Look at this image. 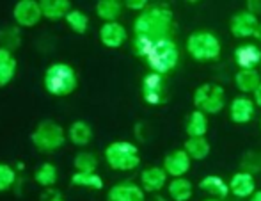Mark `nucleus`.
I'll return each mask as SVG.
<instances>
[{
  "label": "nucleus",
  "instance_id": "nucleus-1",
  "mask_svg": "<svg viewBox=\"0 0 261 201\" xmlns=\"http://www.w3.org/2000/svg\"><path fill=\"white\" fill-rule=\"evenodd\" d=\"M172 25H174L172 11L165 6H153L135 18L134 36L158 41V39L171 38Z\"/></svg>",
  "mask_w": 261,
  "mask_h": 201
},
{
  "label": "nucleus",
  "instance_id": "nucleus-2",
  "mask_svg": "<svg viewBox=\"0 0 261 201\" xmlns=\"http://www.w3.org/2000/svg\"><path fill=\"white\" fill-rule=\"evenodd\" d=\"M43 87L46 93L55 98H64L73 94L79 87V77H76L75 68L68 63H52L45 69Z\"/></svg>",
  "mask_w": 261,
  "mask_h": 201
},
{
  "label": "nucleus",
  "instance_id": "nucleus-3",
  "mask_svg": "<svg viewBox=\"0 0 261 201\" xmlns=\"http://www.w3.org/2000/svg\"><path fill=\"white\" fill-rule=\"evenodd\" d=\"M105 162L114 171H134L141 166V152L135 142L114 141L103 152Z\"/></svg>",
  "mask_w": 261,
  "mask_h": 201
},
{
  "label": "nucleus",
  "instance_id": "nucleus-4",
  "mask_svg": "<svg viewBox=\"0 0 261 201\" xmlns=\"http://www.w3.org/2000/svg\"><path fill=\"white\" fill-rule=\"evenodd\" d=\"M68 132L64 127L59 125L54 119H43L36 125L31 134V141L39 153H54L59 152L66 144Z\"/></svg>",
  "mask_w": 261,
  "mask_h": 201
},
{
  "label": "nucleus",
  "instance_id": "nucleus-5",
  "mask_svg": "<svg viewBox=\"0 0 261 201\" xmlns=\"http://www.w3.org/2000/svg\"><path fill=\"white\" fill-rule=\"evenodd\" d=\"M146 63L153 73H158V75L171 73L179 63V48L174 39L164 38L155 41V45L151 46L148 57H146Z\"/></svg>",
  "mask_w": 261,
  "mask_h": 201
},
{
  "label": "nucleus",
  "instance_id": "nucleus-6",
  "mask_svg": "<svg viewBox=\"0 0 261 201\" xmlns=\"http://www.w3.org/2000/svg\"><path fill=\"white\" fill-rule=\"evenodd\" d=\"M185 48L189 56L197 63H212L222 54L220 39L208 31H196L187 38Z\"/></svg>",
  "mask_w": 261,
  "mask_h": 201
},
{
  "label": "nucleus",
  "instance_id": "nucleus-7",
  "mask_svg": "<svg viewBox=\"0 0 261 201\" xmlns=\"http://www.w3.org/2000/svg\"><path fill=\"white\" fill-rule=\"evenodd\" d=\"M194 105L204 114H219L226 107V91L219 84H201L194 91Z\"/></svg>",
  "mask_w": 261,
  "mask_h": 201
},
{
  "label": "nucleus",
  "instance_id": "nucleus-8",
  "mask_svg": "<svg viewBox=\"0 0 261 201\" xmlns=\"http://www.w3.org/2000/svg\"><path fill=\"white\" fill-rule=\"evenodd\" d=\"M13 20L20 29L36 27L43 20L41 6L38 0H20L13 7Z\"/></svg>",
  "mask_w": 261,
  "mask_h": 201
},
{
  "label": "nucleus",
  "instance_id": "nucleus-9",
  "mask_svg": "<svg viewBox=\"0 0 261 201\" xmlns=\"http://www.w3.org/2000/svg\"><path fill=\"white\" fill-rule=\"evenodd\" d=\"M142 100L146 102L151 107L162 105L167 98V89H165V79L164 75H158V73L149 71L148 75L142 79Z\"/></svg>",
  "mask_w": 261,
  "mask_h": 201
},
{
  "label": "nucleus",
  "instance_id": "nucleus-10",
  "mask_svg": "<svg viewBox=\"0 0 261 201\" xmlns=\"http://www.w3.org/2000/svg\"><path fill=\"white\" fill-rule=\"evenodd\" d=\"M258 27H259V18L256 16V14L249 13L247 9L237 13L229 21L231 32H233V36H234V38H238V39L254 38Z\"/></svg>",
  "mask_w": 261,
  "mask_h": 201
},
{
  "label": "nucleus",
  "instance_id": "nucleus-11",
  "mask_svg": "<svg viewBox=\"0 0 261 201\" xmlns=\"http://www.w3.org/2000/svg\"><path fill=\"white\" fill-rule=\"evenodd\" d=\"M256 114V104L249 96H237L229 104V119L234 125H247Z\"/></svg>",
  "mask_w": 261,
  "mask_h": 201
},
{
  "label": "nucleus",
  "instance_id": "nucleus-12",
  "mask_svg": "<svg viewBox=\"0 0 261 201\" xmlns=\"http://www.w3.org/2000/svg\"><path fill=\"white\" fill-rule=\"evenodd\" d=\"M165 173L172 178H181L192 167V159L189 157V153L185 149H174V152L167 153L164 159V166Z\"/></svg>",
  "mask_w": 261,
  "mask_h": 201
},
{
  "label": "nucleus",
  "instance_id": "nucleus-13",
  "mask_svg": "<svg viewBox=\"0 0 261 201\" xmlns=\"http://www.w3.org/2000/svg\"><path fill=\"white\" fill-rule=\"evenodd\" d=\"M107 201H146V192L139 184L119 182L109 189Z\"/></svg>",
  "mask_w": 261,
  "mask_h": 201
},
{
  "label": "nucleus",
  "instance_id": "nucleus-14",
  "mask_svg": "<svg viewBox=\"0 0 261 201\" xmlns=\"http://www.w3.org/2000/svg\"><path fill=\"white\" fill-rule=\"evenodd\" d=\"M128 39V32L123 23L119 21H110V23H103L100 27V41L101 45L110 50H117L124 45Z\"/></svg>",
  "mask_w": 261,
  "mask_h": 201
},
{
  "label": "nucleus",
  "instance_id": "nucleus-15",
  "mask_svg": "<svg viewBox=\"0 0 261 201\" xmlns=\"http://www.w3.org/2000/svg\"><path fill=\"white\" fill-rule=\"evenodd\" d=\"M229 191L237 199L251 198L258 191L256 189V180L251 171H238V173H234L229 180Z\"/></svg>",
  "mask_w": 261,
  "mask_h": 201
},
{
  "label": "nucleus",
  "instance_id": "nucleus-16",
  "mask_svg": "<svg viewBox=\"0 0 261 201\" xmlns=\"http://www.w3.org/2000/svg\"><path fill=\"white\" fill-rule=\"evenodd\" d=\"M234 63L240 69H256L261 66V48L254 43H242L234 48Z\"/></svg>",
  "mask_w": 261,
  "mask_h": 201
},
{
  "label": "nucleus",
  "instance_id": "nucleus-17",
  "mask_svg": "<svg viewBox=\"0 0 261 201\" xmlns=\"http://www.w3.org/2000/svg\"><path fill=\"white\" fill-rule=\"evenodd\" d=\"M167 178L169 174L165 173L164 167L151 166L141 171L139 180H141V187L144 189V192H160L164 187H167Z\"/></svg>",
  "mask_w": 261,
  "mask_h": 201
},
{
  "label": "nucleus",
  "instance_id": "nucleus-18",
  "mask_svg": "<svg viewBox=\"0 0 261 201\" xmlns=\"http://www.w3.org/2000/svg\"><path fill=\"white\" fill-rule=\"evenodd\" d=\"M199 189L212 196L213 199H226L231 194L229 184L217 174H206L204 178H201Z\"/></svg>",
  "mask_w": 261,
  "mask_h": 201
},
{
  "label": "nucleus",
  "instance_id": "nucleus-19",
  "mask_svg": "<svg viewBox=\"0 0 261 201\" xmlns=\"http://www.w3.org/2000/svg\"><path fill=\"white\" fill-rule=\"evenodd\" d=\"M39 6H41L43 18L50 21L64 20L66 14L73 9L69 0H39Z\"/></svg>",
  "mask_w": 261,
  "mask_h": 201
},
{
  "label": "nucleus",
  "instance_id": "nucleus-20",
  "mask_svg": "<svg viewBox=\"0 0 261 201\" xmlns=\"http://www.w3.org/2000/svg\"><path fill=\"white\" fill-rule=\"evenodd\" d=\"M18 61L11 50L0 48V87H6L16 77Z\"/></svg>",
  "mask_w": 261,
  "mask_h": 201
},
{
  "label": "nucleus",
  "instance_id": "nucleus-21",
  "mask_svg": "<svg viewBox=\"0 0 261 201\" xmlns=\"http://www.w3.org/2000/svg\"><path fill=\"white\" fill-rule=\"evenodd\" d=\"M167 194L172 201H189L194 196V185L189 178H172L167 184Z\"/></svg>",
  "mask_w": 261,
  "mask_h": 201
},
{
  "label": "nucleus",
  "instance_id": "nucleus-22",
  "mask_svg": "<svg viewBox=\"0 0 261 201\" xmlns=\"http://www.w3.org/2000/svg\"><path fill=\"white\" fill-rule=\"evenodd\" d=\"M234 84L244 94L254 93L261 84V75L258 69H238L234 75Z\"/></svg>",
  "mask_w": 261,
  "mask_h": 201
},
{
  "label": "nucleus",
  "instance_id": "nucleus-23",
  "mask_svg": "<svg viewBox=\"0 0 261 201\" xmlns=\"http://www.w3.org/2000/svg\"><path fill=\"white\" fill-rule=\"evenodd\" d=\"M68 139L73 142L75 146H87L91 141H93V129L87 121H73L68 129Z\"/></svg>",
  "mask_w": 261,
  "mask_h": 201
},
{
  "label": "nucleus",
  "instance_id": "nucleus-24",
  "mask_svg": "<svg viewBox=\"0 0 261 201\" xmlns=\"http://www.w3.org/2000/svg\"><path fill=\"white\" fill-rule=\"evenodd\" d=\"M123 7L124 2H119V0H98L94 11H96V16L103 23H110V21H117Z\"/></svg>",
  "mask_w": 261,
  "mask_h": 201
},
{
  "label": "nucleus",
  "instance_id": "nucleus-25",
  "mask_svg": "<svg viewBox=\"0 0 261 201\" xmlns=\"http://www.w3.org/2000/svg\"><path fill=\"white\" fill-rule=\"evenodd\" d=\"M208 118L203 111H194L190 112L189 119H187V125H185V132L189 137H206L208 132Z\"/></svg>",
  "mask_w": 261,
  "mask_h": 201
},
{
  "label": "nucleus",
  "instance_id": "nucleus-26",
  "mask_svg": "<svg viewBox=\"0 0 261 201\" xmlns=\"http://www.w3.org/2000/svg\"><path fill=\"white\" fill-rule=\"evenodd\" d=\"M71 185L80 189H89V191H101L105 187L103 178L98 173H82V171H75L71 174Z\"/></svg>",
  "mask_w": 261,
  "mask_h": 201
},
{
  "label": "nucleus",
  "instance_id": "nucleus-27",
  "mask_svg": "<svg viewBox=\"0 0 261 201\" xmlns=\"http://www.w3.org/2000/svg\"><path fill=\"white\" fill-rule=\"evenodd\" d=\"M183 149L189 153L192 160H204L210 155V141L206 137H189L183 144Z\"/></svg>",
  "mask_w": 261,
  "mask_h": 201
},
{
  "label": "nucleus",
  "instance_id": "nucleus-28",
  "mask_svg": "<svg viewBox=\"0 0 261 201\" xmlns=\"http://www.w3.org/2000/svg\"><path fill=\"white\" fill-rule=\"evenodd\" d=\"M59 180V169L52 162H43L41 166L36 167L34 182L45 189H52Z\"/></svg>",
  "mask_w": 261,
  "mask_h": 201
},
{
  "label": "nucleus",
  "instance_id": "nucleus-29",
  "mask_svg": "<svg viewBox=\"0 0 261 201\" xmlns=\"http://www.w3.org/2000/svg\"><path fill=\"white\" fill-rule=\"evenodd\" d=\"M21 45V32L18 25H6L0 29V48L6 50H14Z\"/></svg>",
  "mask_w": 261,
  "mask_h": 201
},
{
  "label": "nucleus",
  "instance_id": "nucleus-30",
  "mask_svg": "<svg viewBox=\"0 0 261 201\" xmlns=\"http://www.w3.org/2000/svg\"><path fill=\"white\" fill-rule=\"evenodd\" d=\"M64 21L68 23V27L71 29L75 34H86L89 29V16L80 9H71L66 14Z\"/></svg>",
  "mask_w": 261,
  "mask_h": 201
},
{
  "label": "nucleus",
  "instance_id": "nucleus-31",
  "mask_svg": "<svg viewBox=\"0 0 261 201\" xmlns=\"http://www.w3.org/2000/svg\"><path fill=\"white\" fill-rule=\"evenodd\" d=\"M98 164H100L98 157L91 152H79L73 159L75 171H82V173H96Z\"/></svg>",
  "mask_w": 261,
  "mask_h": 201
},
{
  "label": "nucleus",
  "instance_id": "nucleus-32",
  "mask_svg": "<svg viewBox=\"0 0 261 201\" xmlns=\"http://www.w3.org/2000/svg\"><path fill=\"white\" fill-rule=\"evenodd\" d=\"M18 173L13 166L6 162H0V192H7L16 185Z\"/></svg>",
  "mask_w": 261,
  "mask_h": 201
},
{
  "label": "nucleus",
  "instance_id": "nucleus-33",
  "mask_svg": "<svg viewBox=\"0 0 261 201\" xmlns=\"http://www.w3.org/2000/svg\"><path fill=\"white\" fill-rule=\"evenodd\" d=\"M124 7L130 11H137V13L141 14L149 7V2L148 0H126V2H124Z\"/></svg>",
  "mask_w": 261,
  "mask_h": 201
},
{
  "label": "nucleus",
  "instance_id": "nucleus-34",
  "mask_svg": "<svg viewBox=\"0 0 261 201\" xmlns=\"http://www.w3.org/2000/svg\"><path fill=\"white\" fill-rule=\"evenodd\" d=\"M39 201H66V198L62 196L61 191H57V189H45Z\"/></svg>",
  "mask_w": 261,
  "mask_h": 201
},
{
  "label": "nucleus",
  "instance_id": "nucleus-35",
  "mask_svg": "<svg viewBox=\"0 0 261 201\" xmlns=\"http://www.w3.org/2000/svg\"><path fill=\"white\" fill-rule=\"evenodd\" d=\"M247 11L252 14H256V16H259L261 14V0H249L247 2Z\"/></svg>",
  "mask_w": 261,
  "mask_h": 201
},
{
  "label": "nucleus",
  "instance_id": "nucleus-36",
  "mask_svg": "<svg viewBox=\"0 0 261 201\" xmlns=\"http://www.w3.org/2000/svg\"><path fill=\"white\" fill-rule=\"evenodd\" d=\"M252 100H254L256 107H259V109H261V84H259L258 89H256L254 93H252Z\"/></svg>",
  "mask_w": 261,
  "mask_h": 201
},
{
  "label": "nucleus",
  "instance_id": "nucleus-37",
  "mask_svg": "<svg viewBox=\"0 0 261 201\" xmlns=\"http://www.w3.org/2000/svg\"><path fill=\"white\" fill-rule=\"evenodd\" d=\"M249 201H261V191H256L254 194L249 198Z\"/></svg>",
  "mask_w": 261,
  "mask_h": 201
},
{
  "label": "nucleus",
  "instance_id": "nucleus-38",
  "mask_svg": "<svg viewBox=\"0 0 261 201\" xmlns=\"http://www.w3.org/2000/svg\"><path fill=\"white\" fill-rule=\"evenodd\" d=\"M254 39H258V41L261 43V21H259V27H258V31H256V34H254Z\"/></svg>",
  "mask_w": 261,
  "mask_h": 201
},
{
  "label": "nucleus",
  "instance_id": "nucleus-39",
  "mask_svg": "<svg viewBox=\"0 0 261 201\" xmlns=\"http://www.w3.org/2000/svg\"><path fill=\"white\" fill-rule=\"evenodd\" d=\"M151 201H167V198H164V196H160V194H156V196H153Z\"/></svg>",
  "mask_w": 261,
  "mask_h": 201
},
{
  "label": "nucleus",
  "instance_id": "nucleus-40",
  "mask_svg": "<svg viewBox=\"0 0 261 201\" xmlns=\"http://www.w3.org/2000/svg\"><path fill=\"white\" fill-rule=\"evenodd\" d=\"M204 201H220V199H213V198H210V199H204Z\"/></svg>",
  "mask_w": 261,
  "mask_h": 201
},
{
  "label": "nucleus",
  "instance_id": "nucleus-41",
  "mask_svg": "<svg viewBox=\"0 0 261 201\" xmlns=\"http://www.w3.org/2000/svg\"><path fill=\"white\" fill-rule=\"evenodd\" d=\"M259 68H261V66H259Z\"/></svg>",
  "mask_w": 261,
  "mask_h": 201
}]
</instances>
